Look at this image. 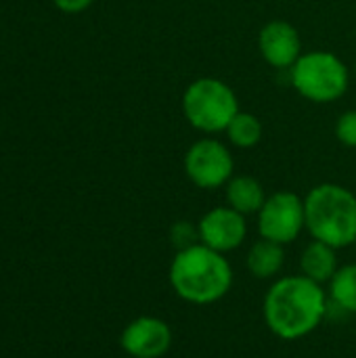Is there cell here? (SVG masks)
Returning a JSON list of instances; mask_svg holds the SVG:
<instances>
[{"instance_id":"5","label":"cell","mask_w":356,"mask_h":358,"mask_svg":"<svg viewBox=\"0 0 356 358\" xmlns=\"http://www.w3.org/2000/svg\"><path fill=\"white\" fill-rule=\"evenodd\" d=\"M292 86L311 103L327 105L342 99L350 86L348 65L329 50H308L290 69Z\"/></svg>"},{"instance_id":"14","label":"cell","mask_w":356,"mask_h":358,"mask_svg":"<svg viewBox=\"0 0 356 358\" xmlns=\"http://www.w3.org/2000/svg\"><path fill=\"white\" fill-rule=\"evenodd\" d=\"M227 138L233 147L237 149H252L262 141L264 128L262 122L258 120V115L250 113V111H239L231 124L227 126Z\"/></svg>"},{"instance_id":"11","label":"cell","mask_w":356,"mask_h":358,"mask_svg":"<svg viewBox=\"0 0 356 358\" xmlns=\"http://www.w3.org/2000/svg\"><path fill=\"white\" fill-rule=\"evenodd\" d=\"M285 266V245L260 237L250 245L245 256V268L252 277L260 281H271L281 275Z\"/></svg>"},{"instance_id":"9","label":"cell","mask_w":356,"mask_h":358,"mask_svg":"<svg viewBox=\"0 0 356 358\" xmlns=\"http://www.w3.org/2000/svg\"><path fill=\"white\" fill-rule=\"evenodd\" d=\"M122 350L132 358H162L172 348V329L159 317H138L120 336Z\"/></svg>"},{"instance_id":"20","label":"cell","mask_w":356,"mask_h":358,"mask_svg":"<svg viewBox=\"0 0 356 358\" xmlns=\"http://www.w3.org/2000/svg\"><path fill=\"white\" fill-rule=\"evenodd\" d=\"M355 243H356V241H355Z\"/></svg>"},{"instance_id":"6","label":"cell","mask_w":356,"mask_h":358,"mask_svg":"<svg viewBox=\"0 0 356 358\" xmlns=\"http://www.w3.org/2000/svg\"><path fill=\"white\" fill-rule=\"evenodd\" d=\"M185 174L195 187L206 191L227 187V182L235 176L233 153L218 138L204 136L187 149Z\"/></svg>"},{"instance_id":"12","label":"cell","mask_w":356,"mask_h":358,"mask_svg":"<svg viewBox=\"0 0 356 358\" xmlns=\"http://www.w3.org/2000/svg\"><path fill=\"white\" fill-rule=\"evenodd\" d=\"M340 262H338V250L313 239L300 254V275H304L306 279L325 285L334 279V275L338 273Z\"/></svg>"},{"instance_id":"10","label":"cell","mask_w":356,"mask_h":358,"mask_svg":"<svg viewBox=\"0 0 356 358\" xmlns=\"http://www.w3.org/2000/svg\"><path fill=\"white\" fill-rule=\"evenodd\" d=\"M258 48L262 59L277 69H292L304 52L300 31L283 19H273L262 25L258 34Z\"/></svg>"},{"instance_id":"18","label":"cell","mask_w":356,"mask_h":358,"mask_svg":"<svg viewBox=\"0 0 356 358\" xmlns=\"http://www.w3.org/2000/svg\"><path fill=\"white\" fill-rule=\"evenodd\" d=\"M55 4L65 13H80L92 4V0H55Z\"/></svg>"},{"instance_id":"3","label":"cell","mask_w":356,"mask_h":358,"mask_svg":"<svg viewBox=\"0 0 356 358\" xmlns=\"http://www.w3.org/2000/svg\"><path fill=\"white\" fill-rule=\"evenodd\" d=\"M306 231L313 239L336 250L355 245L356 195L336 182H321L304 197Z\"/></svg>"},{"instance_id":"2","label":"cell","mask_w":356,"mask_h":358,"mask_svg":"<svg viewBox=\"0 0 356 358\" xmlns=\"http://www.w3.org/2000/svg\"><path fill=\"white\" fill-rule=\"evenodd\" d=\"M233 266L227 254L204 243L174 254L168 281L174 294L189 304L208 306L220 302L233 287Z\"/></svg>"},{"instance_id":"4","label":"cell","mask_w":356,"mask_h":358,"mask_svg":"<svg viewBox=\"0 0 356 358\" xmlns=\"http://www.w3.org/2000/svg\"><path fill=\"white\" fill-rule=\"evenodd\" d=\"M239 111L237 92L218 78H197L185 88L183 115L195 130L204 134L225 132Z\"/></svg>"},{"instance_id":"8","label":"cell","mask_w":356,"mask_h":358,"mask_svg":"<svg viewBox=\"0 0 356 358\" xmlns=\"http://www.w3.org/2000/svg\"><path fill=\"white\" fill-rule=\"evenodd\" d=\"M245 218L248 216L239 214L231 206H218V208L208 210L197 222L201 243L220 254L235 252L237 248L243 245L248 237Z\"/></svg>"},{"instance_id":"17","label":"cell","mask_w":356,"mask_h":358,"mask_svg":"<svg viewBox=\"0 0 356 358\" xmlns=\"http://www.w3.org/2000/svg\"><path fill=\"white\" fill-rule=\"evenodd\" d=\"M336 138L344 145L356 149V109L344 111L336 122Z\"/></svg>"},{"instance_id":"1","label":"cell","mask_w":356,"mask_h":358,"mask_svg":"<svg viewBox=\"0 0 356 358\" xmlns=\"http://www.w3.org/2000/svg\"><path fill=\"white\" fill-rule=\"evenodd\" d=\"M329 308L323 285L304 275L275 279L262 300V317L273 336L285 342L302 340L321 327Z\"/></svg>"},{"instance_id":"7","label":"cell","mask_w":356,"mask_h":358,"mask_svg":"<svg viewBox=\"0 0 356 358\" xmlns=\"http://www.w3.org/2000/svg\"><path fill=\"white\" fill-rule=\"evenodd\" d=\"M256 218L260 237L281 245L294 243L306 231L304 197L294 191H275L266 197Z\"/></svg>"},{"instance_id":"16","label":"cell","mask_w":356,"mask_h":358,"mask_svg":"<svg viewBox=\"0 0 356 358\" xmlns=\"http://www.w3.org/2000/svg\"><path fill=\"white\" fill-rule=\"evenodd\" d=\"M170 241L176 248V252L193 248V245L201 243L199 227L195 222H189V220H178L170 227Z\"/></svg>"},{"instance_id":"15","label":"cell","mask_w":356,"mask_h":358,"mask_svg":"<svg viewBox=\"0 0 356 358\" xmlns=\"http://www.w3.org/2000/svg\"><path fill=\"white\" fill-rule=\"evenodd\" d=\"M329 285V302H334L340 310L356 315V262L344 264L338 268Z\"/></svg>"},{"instance_id":"19","label":"cell","mask_w":356,"mask_h":358,"mask_svg":"<svg viewBox=\"0 0 356 358\" xmlns=\"http://www.w3.org/2000/svg\"><path fill=\"white\" fill-rule=\"evenodd\" d=\"M355 76H356V65H355Z\"/></svg>"},{"instance_id":"13","label":"cell","mask_w":356,"mask_h":358,"mask_svg":"<svg viewBox=\"0 0 356 358\" xmlns=\"http://www.w3.org/2000/svg\"><path fill=\"white\" fill-rule=\"evenodd\" d=\"M225 195H227V206H231L233 210H237L243 216H252L258 214L260 208L266 201V191L262 187V182L250 174H235L227 187H225Z\"/></svg>"}]
</instances>
